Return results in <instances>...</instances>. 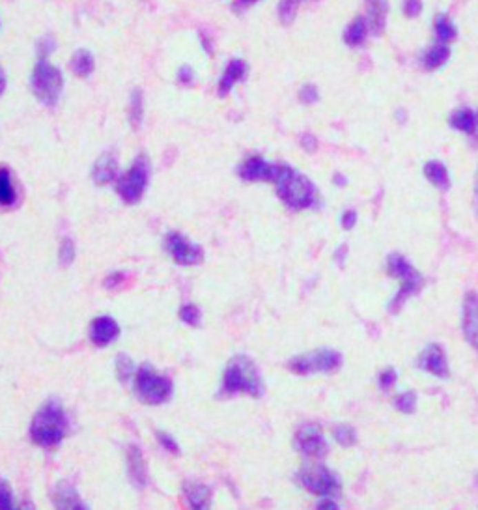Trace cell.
Masks as SVG:
<instances>
[{"label": "cell", "instance_id": "obj_1", "mask_svg": "<svg viewBox=\"0 0 478 510\" xmlns=\"http://www.w3.org/2000/svg\"><path fill=\"white\" fill-rule=\"evenodd\" d=\"M68 434V417L64 406L57 398L45 400L36 411L30 424V438L36 445L51 449L62 443Z\"/></svg>", "mask_w": 478, "mask_h": 510}, {"label": "cell", "instance_id": "obj_2", "mask_svg": "<svg viewBox=\"0 0 478 510\" xmlns=\"http://www.w3.org/2000/svg\"><path fill=\"white\" fill-rule=\"evenodd\" d=\"M258 396L263 395V382L256 363L247 355H236L230 359L228 366L223 374V385L219 395L236 396V395Z\"/></svg>", "mask_w": 478, "mask_h": 510}, {"label": "cell", "instance_id": "obj_3", "mask_svg": "<svg viewBox=\"0 0 478 510\" xmlns=\"http://www.w3.org/2000/svg\"><path fill=\"white\" fill-rule=\"evenodd\" d=\"M273 184L277 187V195L290 210H308L318 202V191L312 182L292 166L279 165Z\"/></svg>", "mask_w": 478, "mask_h": 510}, {"label": "cell", "instance_id": "obj_4", "mask_svg": "<svg viewBox=\"0 0 478 510\" xmlns=\"http://www.w3.org/2000/svg\"><path fill=\"white\" fill-rule=\"evenodd\" d=\"M387 271H389L390 277L400 281V290L396 292V295L390 301V308L396 313L409 297L419 293V290L422 288V275L409 264L406 256L398 255V253L387 258Z\"/></svg>", "mask_w": 478, "mask_h": 510}, {"label": "cell", "instance_id": "obj_5", "mask_svg": "<svg viewBox=\"0 0 478 510\" xmlns=\"http://www.w3.org/2000/svg\"><path fill=\"white\" fill-rule=\"evenodd\" d=\"M135 393L144 404H165L172 396V382L150 364H142L135 374Z\"/></svg>", "mask_w": 478, "mask_h": 510}, {"label": "cell", "instance_id": "obj_6", "mask_svg": "<svg viewBox=\"0 0 478 510\" xmlns=\"http://www.w3.org/2000/svg\"><path fill=\"white\" fill-rule=\"evenodd\" d=\"M30 86L38 101L43 105H54L64 90V75L57 66L49 64L47 60H38L30 77Z\"/></svg>", "mask_w": 478, "mask_h": 510}, {"label": "cell", "instance_id": "obj_7", "mask_svg": "<svg viewBox=\"0 0 478 510\" xmlns=\"http://www.w3.org/2000/svg\"><path fill=\"white\" fill-rule=\"evenodd\" d=\"M342 366V355L337 350L321 348V350L301 353L288 363V369L297 376H312V374H329Z\"/></svg>", "mask_w": 478, "mask_h": 510}, {"label": "cell", "instance_id": "obj_8", "mask_svg": "<svg viewBox=\"0 0 478 510\" xmlns=\"http://www.w3.org/2000/svg\"><path fill=\"white\" fill-rule=\"evenodd\" d=\"M148 182H150V161L146 155H139L133 165L129 166L128 173L118 178L116 191L126 204L133 206L141 202V198L144 197Z\"/></svg>", "mask_w": 478, "mask_h": 510}, {"label": "cell", "instance_id": "obj_9", "mask_svg": "<svg viewBox=\"0 0 478 510\" xmlns=\"http://www.w3.org/2000/svg\"><path fill=\"white\" fill-rule=\"evenodd\" d=\"M297 482L319 498H335L340 491V480L326 466H308L297 473Z\"/></svg>", "mask_w": 478, "mask_h": 510}, {"label": "cell", "instance_id": "obj_10", "mask_svg": "<svg viewBox=\"0 0 478 510\" xmlns=\"http://www.w3.org/2000/svg\"><path fill=\"white\" fill-rule=\"evenodd\" d=\"M165 247L168 255L172 256V260L179 266H197L204 258V251L179 232H170L166 236Z\"/></svg>", "mask_w": 478, "mask_h": 510}, {"label": "cell", "instance_id": "obj_11", "mask_svg": "<svg viewBox=\"0 0 478 510\" xmlns=\"http://www.w3.org/2000/svg\"><path fill=\"white\" fill-rule=\"evenodd\" d=\"M295 449L305 456H323L327 453V440L318 424H303L295 434Z\"/></svg>", "mask_w": 478, "mask_h": 510}, {"label": "cell", "instance_id": "obj_12", "mask_svg": "<svg viewBox=\"0 0 478 510\" xmlns=\"http://www.w3.org/2000/svg\"><path fill=\"white\" fill-rule=\"evenodd\" d=\"M461 331L472 350L478 353V293L469 292L464 297L461 308Z\"/></svg>", "mask_w": 478, "mask_h": 510}, {"label": "cell", "instance_id": "obj_13", "mask_svg": "<svg viewBox=\"0 0 478 510\" xmlns=\"http://www.w3.org/2000/svg\"><path fill=\"white\" fill-rule=\"evenodd\" d=\"M279 173V165L268 163L260 155H252L239 166V176L245 182H275Z\"/></svg>", "mask_w": 478, "mask_h": 510}, {"label": "cell", "instance_id": "obj_14", "mask_svg": "<svg viewBox=\"0 0 478 510\" xmlns=\"http://www.w3.org/2000/svg\"><path fill=\"white\" fill-rule=\"evenodd\" d=\"M118 335H120V326L110 316H97L90 326V340L97 348H107L109 344H112Z\"/></svg>", "mask_w": 478, "mask_h": 510}, {"label": "cell", "instance_id": "obj_15", "mask_svg": "<svg viewBox=\"0 0 478 510\" xmlns=\"http://www.w3.org/2000/svg\"><path fill=\"white\" fill-rule=\"evenodd\" d=\"M419 364L421 369H424L428 374H432L435 377L445 380L448 376V361H446L445 350L439 344H430L424 348L419 357Z\"/></svg>", "mask_w": 478, "mask_h": 510}, {"label": "cell", "instance_id": "obj_16", "mask_svg": "<svg viewBox=\"0 0 478 510\" xmlns=\"http://www.w3.org/2000/svg\"><path fill=\"white\" fill-rule=\"evenodd\" d=\"M116 178H118V161H116V155L112 152L101 153L97 157L96 163H94V168H92L94 184L99 185V187H105L110 182H114Z\"/></svg>", "mask_w": 478, "mask_h": 510}, {"label": "cell", "instance_id": "obj_17", "mask_svg": "<svg viewBox=\"0 0 478 510\" xmlns=\"http://www.w3.org/2000/svg\"><path fill=\"white\" fill-rule=\"evenodd\" d=\"M126 460H128V475L129 480L133 482L137 488H144L148 482V471L146 462L142 456V451L137 445H129L126 451Z\"/></svg>", "mask_w": 478, "mask_h": 510}, {"label": "cell", "instance_id": "obj_18", "mask_svg": "<svg viewBox=\"0 0 478 510\" xmlns=\"http://www.w3.org/2000/svg\"><path fill=\"white\" fill-rule=\"evenodd\" d=\"M366 6V23H368L370 32L374 36H381L387 25V12L389 6L385 0H364Z\"/></svg>", "mask_w": 478, "mask_h": 510}, {"label": "cell", "instance_id": "obj_19", "mask_svg": "<svg viewBox=\"0 0 478 510\" xmlns=\"http://www.w3.org/2000/svg\"><path fill=\"white\" fill-rule=\"evenodd\" d=\"M247 75V64L236 58V60H232L228 62V66L224 68V73L221 77V81H219V88H217V94L219 97H226L232 92V88L236 86L239 81H243V77Z\"/></svg>", "mask_w": 478, "mask_h": 510}, {"label": "cell", "instance_id": "obj_20", "mask_svg": "<svg viewBox=\"0 0 478 510\" xmlns=\"http://www.w3.org/2000/svg\"><path fill=\"white\" fill-rule=\"evenodd\" d=\"M54 507L57 510H88L79 491L70 482H58L54 488Z\"/></svg>", "mask_w": 478, "mask_h": 510}, {"label": "cell", "instance_id": "obj_21", "mask_svg": "<svg viewBox=\"0 0 478 510\" xmlns=\"http://www.w3.org/2000/svg\"><path fill=\"white\" fill-rule=\"evenodd\" d=\"M185 499L191 510H210L211 507V490L202 482H185L183 486Z\"/></svg>", "mask_w": 478, "mask_h": 510}, {"label": "cell", "instance_id": "obj_22", "mask_svg": "<svg viewBox=\"0 0 478 510\" xmlns=\"http://www.w3.org/2000/svg\"><path fill=\"white\" fill-rule=\"evenodd\" d=\"M424 176L437 189H441L443 193L448 191L450 176H448V170H446V166L443 163H439V161H430V163H426L424 165Z\"/></svg>", "mask_w": 478, "mask_h": 510}, {"label": "cell", "instance_id": "obj_23", "mask_svg": "<svg viewBox=\"0 0 478 510\" xmlns=\"http://www.w3.org/2000/svg\"><path fill=\"white\" fill-rule=\"evenodd\" d=\"M96 70V58L90 51L86 49H79V51L73 52V58H71V71L75 73L77 77H90Z\"/></svg>", "mask_w": 478, "mask_h": 510}, {"label": "cell", "instance_id": "obj_24", "mask_svg": "<svg viewBox=\"0 0 478 510\" xmlns=\"http://www.w3.org/2000/svg\"><path fill=\"white\" fill-rule=\"evenodd\" d=\"M450 57V49H448V45L446 43H435L432 45L426 52H424V57H422V64L424 68L430 71L434 70H439L441 66L446 64V60Z\"/></svg>", "mask_w": 478, "mask_h": 510}, {"label": "cell", "instance_id": "obj_25", "mask_svg": "<svg viewBox=\"0 0 478 510\" xmlns=\"http://www.w3.org/2000/svg\"><path fill=\"white\" fill-rule=\"evenodd\" d=\"M368 23L364 17H355L351 21L348 28L344 32V41L350 47H361V45L366 41V36H368Z\"/></svg>", "mask_w": 478, "mask_h": 510}, {"label": "cell", "instance_id": "obj_26", "mask_svg": "<svg viewBox=\"0 0 478 510\" xmlns=\"http://www.w3.org/2000/svg\"><path fill=\"white\" fill-rule=\"evenodd\" d=\"M475 124H477V112H472L471 109H458L454 110L452 116H450V126H452L456 131H461V133L472 135L475 131Z\"/></svg>", "mask_w": 478, "mask_h": 510}, {"label": "cell", "instance_id": "obj_27", "mask_svg": "<svg viewBox=\"0 0 478 510\" xmlns=\"http://www.w3.org/2000/svg\"><path fill=\"white\" fill-rule=\"evenodd\" d=\"M17 202V191L13 187L12 174L8 168H0V206L10 208Z\"/></svg>", "mask_w": 478, "mask_h": 510}, {"label": "cell", "instance_id": "obj_28", "mask_svg": "<svg viewBox=\"0 0 478 510\" xmlns=\"http://www.w3.org/2000/svg\"><path fill=\"white\" fill-rule=\"evenodd\" d=\"M142 118H144V96L141 90H135L129 101V121L135 129H139Z\"/></svg>", "mask_w": 478, "mask_h": 510}, {"label": "cell", "instance_id": "obj_29", "mask_svg": "<svg viewBox=\"0 0 478 510\" xmlns=\"http://www.w3.org/2000/svg\"><path fill=\"white\" fill-rule=\"evenodd\" d=\"M435 34H437V39H439L441 43H450L458 36V30H456V26H454V23L448 17L439 15L435 19Z\"/></svg>", "mask_w": 478, "mask_h": 510}, {"label": "cell", "instance_id": "obj_30", "mask_svg": "<svg viewBox=\"0 0 478 510\" xmlns=\"http://www.w3.org/2000/svg\"><path fill=\"white\" fill-rule=\"evenodd\" d=\"M332 438L337 441L338 445L342 447H351L357 443V432H355V428L350 426V424H338L335 426L332 430Z\"/></svg>", "mask_w": 478, "mask_h": 510}, {"label": "cell", "instance_id": "obj_31", "mask_svg": "<svg viewBox=\"0 0 478 510\" xmlns=\"http://www.w3.org/2000/svg\"><path fill=\"white\" fill-rule=\"evenodd\" d=\"M395 408L402 413H413L415 408H417V395L413 391H406V393H400V395L395 396Z\"/></svg>", "mask_w": 478, "mask_h": 510}, {"label": "cell", "instance_id": "obj_32", "mask_svg": "<svg viewBox=\"0 0 478 510\" xmlns=\"http://www.w3.org/2000/svg\"><path fill=\"white\" fill-rule=\"evenodd\" d=\"M133 374H137V372H135V364L131 357H128L126 353H120L116 357V376L120 377V382H128Z\"/></svg>", "mask_w": 478, "mask_h": 510}, {"label": "cell", "instance_id": "obj_33", "mask_svg": "<svg viewBox=\"0 0 478 510\" xmlns=\"http://www.w3.org/2000/svg\"><path fill=\"white\" fill-rule=\"evenodd\" d=\"M301 0H281L279 4V17L284 25H290L295 19V13L299 10Z\"/></svg>", "mask_w": 478, "mask_h": 510}, {"label": "cell", "instance_id": "obj_34", "mask_svg": "<svg viewBox=\"0 0 478 510\" xmlns=\"http://www.w3.org/2000/svg\"><path fill=\"white\" fill-rule=\"evenodd\" d=\"M200 318H202V313H200V308L197 305H183L179 308V320L187 324V326H198L200 324Z\"/></svg>", "mask_w": 478, "mask_h": 510}, {"label": "cell", "instance_id": "obj_35", "mask_svg": "<svg viewBox=\"0 0 478 510\" xmlns=\"http://www.w3.org/2000/svg\"><path fill=\"white\" fill-rule=\"evenodd\" d=\"M58 260L62 266H71L75 260V243L71 242L70 237H66L60 243V249H58Z\"/></svg>", "mask_w": 478, "mask_h": 510}, {"label": "cell", "instance_id": "obj_36", "mask_svg": "<svg viewBox=\"0 0 478 510\" xmlns=\"http://www.w3.org/2000/svg\"><path fill=\"white\" fill-rule=\"evenodd\" d=\"M0 510H19L13 499V491L6 480L0 478Z\"/></svg>", "mask_w": 478, "mask_h": 510}, {"label": "cell", "instance_id": "obj_37", "mask_svg": "<svg viewBox=\"0 0 478 510\" xmlns=\"http://www.w3.org/2000/svg\"><path fill=\"white\" fill-rule=\"evenodd\" d=\"M396 380H398V374H396L395 369H385L379 372V376H377V385H379V389L381 391H389L395 387Z\"/></svg>", "mask_w": 478, "mask_h": 510}, {"label": "cell", "instance_id": "obj_38", "mask_svg": "<svg viewBox=\"0 0 478 510\" xmlns=\"http://www.w3.org/2000/svg\"><path fill=\"white\" fill-rule=\"evenodd\" d=\"M299 99L305 103V105H312V103H316L319 99L318 88H316L314 84H305V86H301Z\"/></svg>", "mask_w": 478, "mask_h": 510}, {"label": "cell", "instance_id": "obj_39", "mask_svg": "<svg viewBox=\"0 0 478 510\" xmlns=\"http://www.w3.org/2000/svg\"><path fill=\"white\" fill-rule=\"evenodd\" d=\"M54 49H57V41H54V38L45 36V38H41L38 41V58L39 60H45Z\"/></svg>", "mask_w": 478, "mask_h": 510}, {"label": "cell", "instance_id": "obj_40", "mask_svg": "<svg viewBox=\"0 0 478 510\" xmlns=\"http://www.w3.org/2000/svg\"><path fill=\"white\" fill-rule=\"evenodd\" d=\"M157 440L163 447H165V451H168L170 454H179V447L176 443L172 435L166 434V432H157Z\"/></svg>", "mask_w": 478, "mask_h": 510}, {"label": "cell", "instance_id": "obj_41", "mask_svg": "<svg viewBox=\"0 0 478 510\" xmlns=\"http://www.w3.org/2000/svg\"><path fill=\"white\" fill-rule=\"evenodd\" d=\"M421 12H422L421 0H406V2H404V13H406L408 17H417V15H421Z\"/></svg>", "mask_w": 478, "mask_h": 510}, {"label": "cell", "instance_id": "obj_42", "mask_svg": "<svg viewBox=\"0 0 478 510\" xmlns=\"http://www.w3.org/2000/svg\"><path fill=\"white\" fill-rule=\"evenodd\" d=\"M357 211L353 210H348L342 213V217H340V224H342V228L344 230H351L355 228V224H357Z\"/></svg>", "mask_w": 478, "mask_h": 510}, {"label": "cell", "instance_id": "obj_43", "mask_svg": "<svg viewBox=\"0 0 478 510\" xmlns=\"http://www.w3.org/2000/svg\"><path fill=\"white\" fill-rule=\"evenodd\" d=\"M178 81L181 84H192V81H195V73H192V70L189 68V66H181L178 71Z\"/></svg>", "mask_w": 478, "mask_h": 510}, {"label": "cell", "instance_id": "obj_44", "mask_svg": "<svg viewBox=\"0 0 478 510\" xmlns=\"http://www.w3.org/2000/svg\"><path fill=\"white\" fill-rule=\"evenodd\" d=\"M123 282V273H110L107 279H105V288L107 290H112V288H118Z\"/></svg>", "mask_w": 478, "mask_h": 510}, {"label": "cell", "instance_id": "obj_45", "mask_svg": "<svg viewBox=\"0 0 478 510\" xmlns=\"http://www.w3.org/2000/svg\"><path fill=\"white\" fill-rule=\"evenodd\" d=\"M301 144H303V148L308 150V152H314L316 146H318V141H316V137H314V135L305 133L303 137H301Z\"/></svg>", "mask_w": 478, "mask_h": 510}, {"label": "cell", "instance_id": "obj_46", "mask_svg": "<svg viewBox=\"0 0 478 510\" xmlns=\"http://www.w3.org/2000/svg\"><path fill=\"white\" fill-rule=\"evenodd\" d=\"M316 510H340V507H338V503L332 498H321Z\"/></svg>", "mask_w": 478, "mask_h": 510}, {"label": "cell", "instance_id": "obj_47", "mask_svg": "<svg viewBox=\"0 0 478 510\" xmlns=\"http://www.w3.org/2000/svg\"><path fill=\"white\" fill-rule=\"evenodd\" d=\"M260 0H234V10L236 12H243V10H249L250 6H255V4H258Z\"/></svg>", "mask_w": 478, "mask_h": 510}, {"label": "cell", "instance_id": "obj_48", "mask_svg": "<svg viewBox=\"0 0 478 510\" xmlns=\"http://www.w3.org/2000/svg\"><path fill=\"white\" fill-rule=\"evenodd\" d=\"M346 256H348V247H346V245H342V247H338L337 255H335V260H337L338 264H344Z\"/></svg>", "mask_w": 478, "mask_h": 510}, {"label": "cell", "instance_id": "obj_49", "mask_svg": "<svg viewBox=\"0 0 478 510\" xmlns=\"http://www.w3.org/2000/svg\"><path fill=\"white\" fill-rule=\"evenodd\" d=\"M4 90H6V75H4V70L0 68V96L4 94Z\"/></svg>", "mask_w": 478, "mask_h": 510}, {"label": "cell", "instance_id": "obj_50", "mask_svg": "<svg viewBox=\"0 0 478 510\" xmlns=\"http://www.w3.org/2000/svg\"><path fill=\"white\" fill-rule=\"evenodd\" d=\"M471 141L475 146H478V110H477V124H475V131L471 135Z\"/></svg>", "mask_w": 478, "mask_h": 510}, {"label": "cell", "instance_id": "obj_51", "mask_svg": "<svg viewBox=\"0 0 478 510\" xmlns=\"http://www.w3.org/2000/svg\"><path fill=\"white\" fill-rule=\"evenodd\" d=\"M335 184H337V185H346V184H348V179H346L344 176H342V174H337V176H335Z\"/></svg>", "mask_w": 478, "mask_h": 510}, {"label": "cell", "instance_id": "obj_52", "mask_svg": "<svg viewBox=\"0 0 478 510\" xmlns=\"http://www.w3.org/2000/svg\"><path fill=\"white\" fill-rule=\"evenodd\" d=\"M21 510H34V504L30 503V501H25V503H23V509Z\"/></svg>", "mask_w": 478, "mask_h": 510}, {"label": "cell", "instance_id": "obj_53", "mask_svg": "<svg viewBox=\"0 0 478 510\" xmlns=\"http://www.w3.org/2000/svg\"><path fill=\"white\" fill-rule=\"evenodd\" d=\"M475 200H477V210H478V173H477V189H475Z\"/></svg>", "mask_w": 478, "mask_h": 510}]
</instances>
